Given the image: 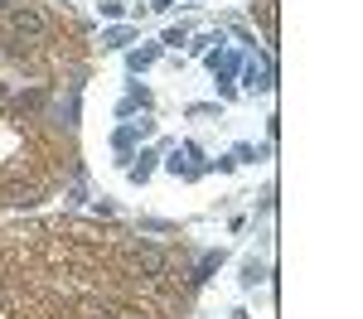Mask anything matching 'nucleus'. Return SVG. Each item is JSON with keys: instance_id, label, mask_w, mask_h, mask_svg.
<instances>
[{"instance_id": "3", "label": "nucleus", "mask_w": 363, "mask_h": 319, "mask_svg": "<svg viewBox=\"0 0 363 319\" xmlns=\"http://www.w3.org/2000/svg\"><path fill=\"white\" fill-rule=\"evenodd\" d=\"M238 63H242V58H238V54H213V58H208V68L218 73V83H228V78L238 73Z\"/></svg>"}, {"instance_id": "5", "label": "nucleus", "mask_w": 363, "mask_h": 319, "mask_svg": "<svg viewBox=\"0 0 363 319\" xmlns=\"http://www.w3.org/2000/svg\"><path fill=\"white\" fill-rule=\"evenodd\" d=\"M150 170H155V150H140V155H136V165H131V179L140 184V179H145Z\"/></svg>"}, {"instance_id": "6", "label": "nucleus", "mask_w": 363, "mask_h": 319, "mask_svg": "<svg viewBox=\"0 0 363 319\" xmlns=\"http://www.w3.org/2000/svg\"><path fill=\"white\" fill-rule=\"evenodd\" d=\"M131 34H136V29H107V34H102V49H121V44H131Z\"/></svg>"}, {"instance_id": "8", "label": "nucleus", "mask_w": 363, "mask_h": 319, "mask_svg": "<svg viewBox=\"0 0 363 319\" xmlns=\"http://www.w3.org/2000/svg\"><path fill=\"white\" fill-rule=\"evenodd\" d=\"M140 232H179V228L165 223V218H140Z\"/></svg>"}, {"instance_id": "1", "label": "nucleus", "mask_w": 363, "mask_h": 319, "mask_svg": "<svg viewBox=\"0 0 363 319\" xmlns=\"http://www.w3.org/2000/svg\"><path fill=\"white\" fill-rule=\"evenodd\" d=\"M5 34L10 39H20L25 49H49L54 44V15L44 10V0H20L10 15H5Z\"/></svg>"}, {"instance_id": "2", "label": "nucleus", "mask_w": 363, "mask_h": 319, "mask_svg": "<svg viewBox=\"0 0 363 319\" xmlns=\"http://www.w3.org/2000/svg\"><path fill=\"white\" fill-rule=\"evenodd\" d=\"M247 87H252V92H272V87H277V73H272V63H262V68L252 63V68H247Z\"/></svg>"}, {"instance_id": "9", "label": "nucleus", "mask_w": 363, "mask_h": 319, "mask_svg": "<svg viewBox=\"0 0 363 319\" xmlns=\"http://www.w3.org/2000/svg\"><path fill=\"white\" fill-rule=\"evenodd\" d=\"M257 281H262V266L247 261V266H242V286H257Z\"/></svg>"}, {"instance_id": "10", "label": "nucleus", "mask_w": 363, "mask_h": 319, "mask_svg": "<svg viewBox=\"0 0 363 319\" xmlns=\"http://www.w3.org/2000/svg\"><path fill=\"white\" fill-rule=\"evenodd\" d=\"M15 5H20V0H0V20H5V15H10Z\"/></svg>"}, {"instance_id": "4", "label": "nucleus", "mask_w": 363, "mask_h": 319, "mask_svg": "<svg viewBox=\"0 0 363 319\" xmlns=\"http://www.w3.org/2000/svg\"><path fill=\"white\" fill-rule=\"evenodd\" d=\"M252 15H262V25H267V39H277V0H262V5H252Z\"/></svg>"}, {"instance_id": "7", "label": "nucleus", "mask_w": 363, "mask_h": 319, "mask_svg": "<svg viewBox=\"0 0 363 319\" xmlns=\"http://www.w3.org/2000/svg\"><path fill=\"white\" fill-rule=\"evenodd\" d=\"M150 63H155V49H136V54L126 58V68H131V73H140V68H150Z\"/></svg>"}]
</instances>
